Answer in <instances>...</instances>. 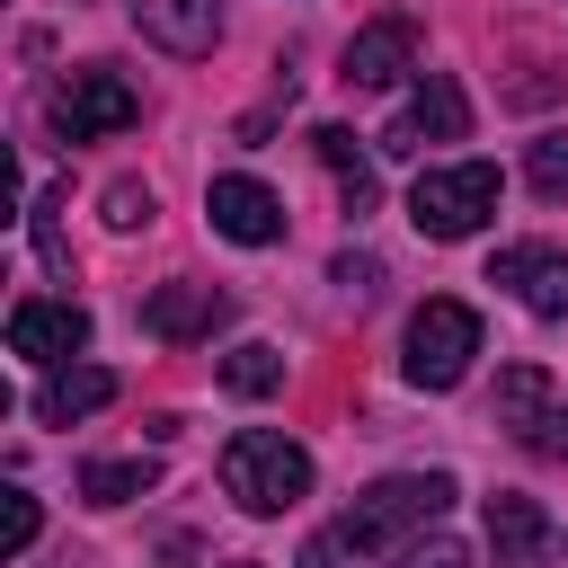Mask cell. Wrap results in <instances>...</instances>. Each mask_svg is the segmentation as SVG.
I'll use <instances>...</instances> for the list:
<instances>
[{
	"label": "cell",
	"instance_id": "d6986e66",
	"mask_svg": "<svg viewBox=\"0 0 568 568\" xmlns=\"http://www.w3.org/2000/svg\"><path fill=\"white\" fill-rule=\"evenodd\" d=\"M53 213H62V195L44 186V195H36V213H27V231H36V248H44V266L62 275V266H71V240H62V222H53Z\"/></svg>",
	"mask_w": 568,
	"mask_h": 568
},
{
	"label": "cell",
	"instance_id": "44dd1931",
	"mask_svg": "<svg viewBox=\"0 0 568 568\" xmlns=\"http://www.w3.org/2000/svg\"><path fill=\"white\" fill-rule=\"evenodd\" d=\"M390 568H470V550L453 532H417L408 550H390Z\"/></svg>",
	"mask_w": 568,
	"mask_h": 568
},
{
	"label": "cell",
	"instance_id": "ac0fdd59",
	"mask_svg": "<svg viewBox=\"0 0 568 568\" xmlns=\"http://www.w3.org/2000/svg\"><path fill=\"white\" fill-rule=\"evenodd\" d=\"M524 178H532V195H568V133H541L532 160H524Z\"/></svg>",
	"mask_w": 568,
	"mask_h": 568
},
{
	"label": "cell",
	"instance_id": "3957f363",
	"mask_svg": "<svg viewBox=\"0 0 568 568\" xmlns=\"http://www.w3.org/2000/svg\"><path fill=\"white\" fill-rule=\"evenodd\" d=\"M497 195H506V178H497L488 160H453V169H426V178L408 186V222H417L426 240H470V231L497 213Z\"/></svg>",
	"mask_w": 568,
	"mask_h": 568
},
{
	"label": "cell",
	"instance_id": "9c48e42d",
	"mask_svg": "<svg viewBox=\"0 0 568 568\" xmlns=\"http://www.w3.org/2000/svg\"><path fill=\"white\" fill-rule=\"evenodd\" d=\"M89 346V311L80 302H18L9 311V355H27V364H71Z\"/></svg>",
	"mask_w": 568,
	"mask_h": 568
},
{
	"label": "cell",
	"instance_id": "7402d4cb",
	"mask_svg": "<svg viewBox=\"0 0 568 568\" xmlns=\"http://www.w3.org/2000/svg\"><path fill=\"white\" fill-rule=\"evenodd\" d=\"M106 222H115V231H142V222H151V186L115 178V186H106Z\"/></svg>",
	"mask_w": 568,
	"mask_h": 568
},
{
	"label": "cell",
	"instance_id": "4316f807",
	"mask_svg": "<svg viewBox=\"0 0 568 568\" xmlns=\"http://www.w3.org/2000/svg\"><path fill=\"white\" fill-rule=\"evenodd\" d=\"M515 568H568V532H559V524H550V541H541V550H524V559H515Z\"/></svg>",
	"mask_w": 568,
	"mask_h": 568
},
{
	"label": "cell",
	"instance_id": "277c9868",
	"mask_svg": "<svg viewBox=\"0 0 568 568\" xmlns=\"http://www.w3.org/2000/svg\"><path fill=\"white\" fill-rule=\"evenodd\" d=\"M470 355H479V311L453 302V293H435V302L408 320V382H417V390H453V382L470 373Z\"/></svg>",
	"mask_w": 568,
	"mask_h": 568
},
{
	"label": "cell",
	"instance_id": "484cf974",
	"mask_svg": "<svg viewBox=\"0 0 568 568\" xmlns=\"http://www.w3.org/2000/svg\"><path fill=\"white\" fill-rule=\"evenodd\" d=\"M36 524H44V515H36V497H27V488H9V550H27V541H36Z\"/></svg>",
	"mask_w": 568,
	"mask_h": 568
},
{
	"label": "cell",
	"instance_id": "e0dca14e",
	"mask_svg": "<svg viewBox=\"0 0 568 568\" xmlns=\"http://www.w3.org/2000/svg\"><path fill=\"white\" fill-rule=\"evenodd\" d=\"M284 382V355L275 346H231V364H222V390H240V399H266Z\"/></svg>",
	"mask_w": 568,
	"mask_h": 568
},
{
	"label": "cell",
	"instance_id": "7a4b0ae2",
	"mask_svg": "<svg viewBox=\"0 0 568 568\" xmlns=\"http://www.w3.org/2000/svg\"><path fill=\"white\" fill-rule=\"evenodd\" d=\"M222 497H240L248 515H284L311 497V453L275 426H240L222 444Z\"/></svg>",
	"mask_w": 568,
	"mask_h": 568
},
{
	"label": "cell",
	"instance_id": "6da1fadb",
	"mask_svg": "<svg viewBox=\"0 0 568 568\" xmlns=\"http://www.w3.org/2000/svg\"><path fill=\"white\" fill-rule=\"evenodd\" d=\"M453 506V479L444 470H390L373 479L346 515H337V541L364 559V550H408L417 532H435V515Z\"/></svg>",
	"mask_w": 568,
	"mask_h": 568
},
{
	"label": "cell",
	"instance_id": "cb8c5ba5",
	"mask_svg": "<svg viewBox=\"0 0 568 568\" xmlns=\"http://www.w3.org/2000/svg\"><path fill=\"white\" fill-rule=\"evenodd\" d=\"M346 559H355V550H346V541H337V524H328V532H311V541H302V559H293V568H346Z\"/></svg>",
	"mask_w": 568,
	"mask_h": 568
},
{
	"label": "cell",
	"instance_id": "83f0119b",
	"mask_svg": "<svg viewBox=\"0 0 568 568\" xmlns=\"http://www.w3.org/2000/svg\"><path fill=\"white\" fill-rule=\"evenodd\" d=\"M231 568H266V559H231Z\"/></svg>",
	"mask_w": 568,
	"mask_h": 568
},
{
	"label": "cell",
	"instance_id": "52a82bcc",
	"mask_svg": "<svg viewBox=\"0 0 568 568\" xmlns=\"http://www.w3.org/2000/svg\"><path fill=\"white\" fill-rule=\"evenodd\" d=\"M488 284H506L532 320H568V248H550V240H515V248H497Z\"/></svg>",
	"mask_w": 568,
	"mask_h": 568
},
{
	"label": "cell",
	"instance_id": "ba28073f",
	"mask_svg": "<svg viewBox=\"0 0 568 568\" xmlns=\"http://www.w3.org/2000/svg\"><path fill=\"white\" fill-rule=\"evenodd\" d=\"M204 213H213V231H222V240H240V248L284 240V195H275V186H257V178H213V186H204Z\"/></svg>",
	"mask_w": 568,
	"mask_h": 568
},
{
	"label": "cell",
	"instance_id": "5bb4252c",
	"mask_svg": "<svg viewBox=\"0 0 568 568\" xmlns=\"http://www.w3.org/2000/svg\"><path fill=\"white\" fill-rule=\"evenodd\" d=\"M488 541H497V568H515L524 550L550 541V515H541L532 497H488Z\"/></svg>",
	"mask_w": 568,
	"mask_h": 568
},
{
	"label": "cell",
	"instance_id": "ffe728a7",
	"mask_svg": "<svg viewBox=\"0 0 568 568\" xmlns=\"http://www.w3.org/2000/svg\"><path fill=\"white\" fill-rule=\"evenodd\" d=\"M515 444H524V453H541V462H568V399H550V408H541Z\"/></svg>",
	"mask_w": 568,
	"mask_h": 568
},
{
	"label": "cell",
	"instance_id": "8992f818",
	"mask_svg": "<svg viewBox=\"0 0 568 568\" xmlns=\"http://www.w3.org/2000/svg\"><path fill=\"white\" fill-rule=\"evenodd\" d=\"M470 133V98H462V80L453 71H426L417 89H408V106L382 124V151L390 160H417L426 142H462Z\"/></svg>",
	"mask_w": 568,
	"mask_h": 568
},
{
	"label": "cell",
	"instance_id": "30bf717a",
	"mask_svg": "<svg viewBox=\"0 0 568 568\" xmlns=\"http://www.w3.org/2000/svg\"><path fill=\"white\" fill-rule=\"evenodd\" d=\"M408 62H417V18H373V27L346 44L337 80H346V89H390Z\"/></svg>",
	"mask_w": 568,
	"mask_h": 568
},
{
	"label": "cell",
	"instance_id": "7c38bea8",
	"mask_svg": "<svg viewBox=\"0 0 568 568\" xmlns=\"http://www.w3.org/2000/svg\"><path fill=\"white\" fill-rule=\"evenodd\" d=\"M222 320H231V293H213V284H160V293L142 302V328H151V337H169V346L213 337Z\"/></svg>",
	"mask_w": 568,
	"mask_h": 568
},
{
	"label": "cell",
	"instance_id": "8fae6325",
	"mask_svg": "<svg viewBox=\"0 0 568 568\" xmlns=\"http://www.w3.org/2000/svg\"><path fill=\"white\" fill-rule=\"evenodd\" d=\"M133 27H142L160 53L195 62V53H213V36H222V0H133Z\"/></svg>",
	"mask_w": 568,
	"mask_h": 568
},
{
	"label": "cell",
	"instance_id": "9a60e30c",
	"mask_svg": "<svg viewBox=\"0 0 568 568\" xmlns=\"http://www.w3.org/2000/svg\"><path fill=\"white\" fill-rule=\"evenodd\" d=\"M160 488V462L151 453H133V462H89L80 470V497L89 506H124V497H151Z\"/></svg>",
	"mask_w": 568,
	"mask_h": 568
},
{
	"label": "cell",
	"instance_id": "2e32d148",
	"mask_svg": "<svg viewBox=\"0 0 568 568\" xmlns=\"http://www.w3.org/2000/svg\"><path fill=\"white\" fill-rule=\"evenodd\" d=\"M550 399H559V390H550V373H541V364H506V373H497V426H515V435H524Z\"/></svg>",
	"mask_w": 568,
	"mask_h": 568
},
{
	"label": "cell",
	"instance_id": "603a6c76",
	"mask_svg": "<svg viewBox=\"0 0 568 568\" xmlns=\"http://www.w3.org/2000/svg\"><path fill=\"white\" fill-rule=\"evenodd\" d=\"M311 151H320L337 178H355V169H364V151H355V133H346V124H320V133H311Z\"/></svg>",
	"mask_w": 568,
	"mask_h": 568
},
{
	"label": "cell",
	"instance_id": "5b68a950",
	"mask_svg": "<svg viewBox=\"0 0 568 568\" xmlns=\"http://www.w3.org/2000/svg\"><path fill=\"white\" fill-rule=\"evenodd\" d=\"M133 115H142V89H133L124 71H106V62H89V71H71V80H53V133H62V142L124 133Z\"/></svg>",
	"mask_w": 568,
	"mask_h": 568
},
{
	"label": "cell",
	"instance_id": "4fadbf2b",
	"mask_svg": "<svg viewBox=\"0 0 568 568\" xmlns=\"http://www.w3.org/2000/svg\"><path fill=\"white\" fill-rule=\"evenodd\" d=\"M115 399V373L106 364H53L44 382H36V417L44 426H71V417H89V408H106Z\"/></svg>",
	"mask_w": 568,
	"mask_h": 568
},
{
	"label": "cell",
	"instance_id": "d4e9b609",
	"mask_svg": "<svg viewBox=\"0 0 568 568\" xmlns=\"http://www.w3.org/2000/svg\"><path fill=\"white\" fill-rule=\"evenodd\" d=\"M337 284H346V293H382V257H355V248H346V257H337Z\"/></svg>",
	"mask_w": 568,
	"mask_h": 568
}]
</instances>
